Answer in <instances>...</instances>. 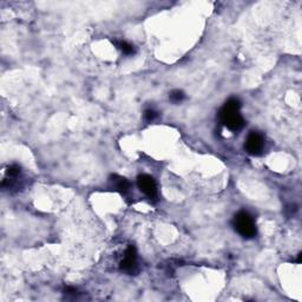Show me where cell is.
<instances>
[{
  "label": "cell",
  "mask_w": 302,
  "mask_h": 302,
  "mask_svg": "<svg viewBox=\"0 0 302 302\" xmlns=\"http://www.w3.org/2000/svg\"><path fill=\"white\" fill-rule=\"evenodd\" d=\"M119 268H121L122 272L130 274V275L137 273V270H138L137 252H136V248H135L134 246H129L128 249L125 250L124 257H123V260L121 261Z\"/></svg>",
  "instance_id": "cell-4"
},
{
  "label": "cell",
  "mask_w": 302,
  "mask_h": 302,
  "mask_svg": "<svg viewBox=\"0 0 302 302\" xmlns=\"http://www.w3.org/2000/svg\"><path fill=\"white\" fill-rule=\"evenodd\" d=\"M301 256H302V255H301V253H300V254H299V257H297V262H299V263L301 262Z\"/></svg>",
  "instance_id": "cell-10"
},
{
  "label": "cell",
  "mask_w": 302,
  "mask_h": 302,
  "mask_svg": "<svg viewBox=\"0 0 302 302\" xmlns=\"http://www.w3.org/2000/svg\"><path fill=\"white\" fill-rule=\"evenodd\" d=\"M114 44L124 54H134L135 53V47L131 45V44H129L128 42H125V41H114Z\"/></svg>",
  "instance_id": "cell-7"
},
{
  "label": "cell",
  "mask_w": 302,
  "mask_h": 302,
  "mask_svg": "<svg viewBox=\"0 0 302 302\" xmlns=\"http://www.w3.org/2000/svg\"><path fill=\"white\" fill-rule=\"evenodd\" d=\"M241 102L237 98H230L220 110V119L226 129L237 133L244 126V119L240 114Z\"/></svg>",
  "instance_id": "cell-1"
},
{
  "label": "cell",
  "mask_w": 302,
  "mask_h": 302,
  "mask_svg": "<svg viewBox=\"0 0 302 302\" xmlns=\"http://www.w3.org/2000/svg\"><path fill=\"white\" fill-rule=\"evenodd\" d=\"M110 182L112 184V188L118 192L121 195H128L130 193V182L126 178L118 176V175H112L110 177Z\"/></svg>",
  "instance_id": "cell-6"
},
{
  "label": "cell",
  "mask_w": 302,
  "mask_h": 302,
  "mask_svg": "<svg viewBox=\"0 0 302 302\" xmlns=\"http://www.w3.org/2000/svg\"><path fill=\"white\" fill-rule=\"evenodd\" d=\"M233 225L236 232L244 238H253L256 235V225L252 215L248 212H238L233 220Z\"/></svg>",
  "instance_id": "cell-2"
},
{
  "label": "cell",
  "mask_w": 302,
  "mask_h": 302,
  "mask_svg": "<svg viewBox=\"0 0 302 302\" xmlns=\"http://www.w3.org/2000/svg\"><path fill=\"white\" fill-rule=\"evenodd\" d=\"M137 185L146 197H149L150 200H156L157 185L153 177L149 176V175H140L137 177Z\"/></svg>",
  "instance_id": "cell-5"
},
{
  "label": "cell",
  "mask_w": 302,
  "mask_h": 302,
  "mask_svg": "<svg viewBox=\"0 0 302 302\" xmlns=\"http://www.w3.org/2000/svg\"><path fill=\"white\" fill-rule=\"evenodd\" d=\"M184 98H185V95H184L183 91H181V90H174L169 95V99L173 103H175V104H178V103L183 102Z\"/></svg>",
  "instance_id": "cell-8"
},
{
  "label": "cell",
  "mask_w": 302,
  "mask_h": 302,
  "mask_svg": "<svg viewBox=\"0 0 302 302\" xmlns=\"http://www.w3.org/2000/svg\"><path fill=\"white\" fill-rule=\"evenodd\" d=\"M246 151L252 156H260L263 153L265 149V140L263 136L260 133H256V131H252L248 135L247 140H246L244 144Z\"/></svg>",
  "instance_id": "cell-3"
},
{
  "label": "cell",
  "mask_w": 302,
  "mask_h": 302,
  "mask_svg": "<svg viewBox=\"0 0 302 302\" xmlns=\"http://www.w3.org/2000/svg\"><path fill=\"white\" fill-rule=\"evenodd\" d=\"M158 118V112L156 110L154 109H148L144 111V119L148 123H151L154 121H156V119Z\"/></svg>",
  "instance_id": "cell-9"
}]
</instances>
